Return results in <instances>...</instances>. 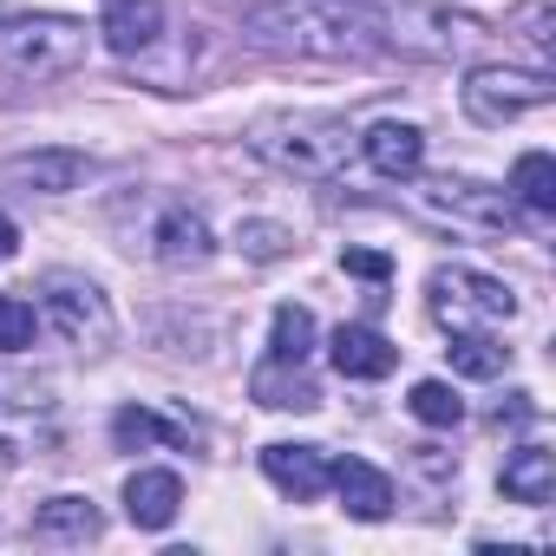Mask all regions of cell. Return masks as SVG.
<instances>
[{
  "mask_svg": "<svg viewBox=\"0 0 556 556\" xmlns=\"http://www.w3.org/2000/svg\"><path fill=\"white\" fill-rule=\"evenodd\" d=\"M34 328H40L34 302H21V295H0V354H21V348H34Z\"/></svg>",
  "mask_w": 556,
  "mask_h": 556,
  "instance_id": "cell-24",
  "label": "cell"
},
{
  "mask_svg": "<svg viewBox=\"0 0 556 556\" xmlns=\"http://www.w3.org/2000/svg\"><path fill=\"white\" fill-rule=\"evenodd\" d=\"M341 268H348V275H367V282H387V275H393V255H380V249H341Z\"/></svg>",
  "mask_w": 556,
  "mask_h": 556,
  "instance_id": "cell-26",
  "label": "cell"
},
{
  "mask_svg": "<svg viewBox=\"0 0 556 556\" xmlns=\"http://www.w3.org/2000/svg\"><path fill=\"white\" fill-rule=\"evenodd\" d=\"M510 203H523L530 216H556V157L549 151H523L510 164Z\"/></svg>",
  "mask_w": 556,
  "mask_h": 556,
  "instance_id": "cell-19",
  "label": "cell"
},
{
  "mask_svg": "<svg viewBox=\"0 0 556 556\" xmlns=\"http://www.w3.org/2000/svg\"><path fill=\"white\" fill-rule=\"evenodd\" d=\"M105 47L118 60H138L164 40V0H105V21H99Z\"/></svg>",
  "mask_w": 556,
  "mask_h": 556,
  "instance_id": "cell-11",
  "label": "cell"
},
{
  "mask_svg": "<svg viewBox=\"0 0 556 556\" xmlns=\"http://www.w3.org/2000/svg\"><path fill=\"white\" fill-rule=\"evenodd\" d=\"M242 40L289 60H374L387 53V21L361 0H262L242 14Z\"/></svg>",
  "mask_w": 556,
  "mask_h": 556,
  "instance_id": "cell-1",
  "label": "cell"
},
{
  "mask_svg": "<svg viewBox=\"0 0 556 556\" xmlns=\"http://www.w3.org/2000/svg\"><path fill=\"white\" fill-rule=\"evenodd\" d=\"M86 60V27L66 14L0 8V73L8 79H60Z\"/></svg>",
  "mask_w": 556,
  "mask_h": 556,
  "instance_id": "cell-2",
  "label": "cell"
},
{
  "mask_svg": "<svg viewBox=\"0 0 556 556\" xmlns=\"http://www.w3.org/2000/svg\"><path fill=\"white\" fill-rule=\"evenodd\" d=\"M497 484H504L510 504H549V497H556V452H549V445H523V452H510Z\"/></svg>",
  "mask_w": 556,
  "mask_h": 556,
  "instance_id": "cell-17",
  "label": "cell"
},
{
  "mask_svg": "<svg viewBox=\"0 0 556 556\" xmlns=\"http://www.w3.org/2000/svg\"><path fill=\"white\" fill-rule=\"evenodd\" d=\"M112 439L131 452V445H197V432L190 426H177V419H157V413H144V406H125L118 419H112Z\"/></svg>",
  "mask_w": 556,
  "mask_h": 556,
  "instance_id": "cell-22",
  "label": "cell"
},
{
  "mask_svg": "<svg viewBox=\"0 0 556 556\" xmlns=\"http://www.w3.org/2000/svg\"><path fill=\"white\" fill-rule=\"evenodd\" d=\"M249 393H255L262 406H275V413H315V406H321V387H315V380H308L302 367H282V361L255 367Z\"/></svg>",
  "mask_w": 556,
  "mask_h": 556,
  "instance_id": "cell-18",
  "label": "cell"
},
{
  "mask_svg": "<svg viewBox=\"0 0 556 556\" xmlns=\"http://www.w3.org/2000/svg\"><path fill=\"white\" fill-rule=\"evenodd\" d=\"M328 484L341 491L348 517H361V523L393 517V484H387V471H374L367 458H334V465H328Z\"/></svg>",
  "mask_w": 556,
  "mask_h": 556,
  "instance_id": "cell-13",
  "label": "cell"
},
{
  "mask_svg": "<svg viewBox=\"0 0 556 556\" xmlns=\"http://www.w3.org/2000/svg\"><path fill=\"white\" fill-rule=\"evenodd\" d=\"M426 203L452 223H478V229H517V203L510 190H491L478 177H432L426 184Z\"/></svg>",
  "mask_w": 556,
  "mask_h": 556,
  "instance_id": "cell-7",
  "label": "cell"
},
{
  "mask_svg": "<svg viewBox=\"0 0 556 556\" xmlns=\"http://www.w3.org/2000/svg\"><path fill=\"white\" fill-rule=\"evenodd\" d=\"M361 151H367V164L380 170V177H393V184H413L419 170H426V131L419 125H400V118H380L367 138H354Z\"/></svg>",
  "mask_w": 556,
  "mask_h": 556,
  "instance_id": "cell-10",
  "label": "cell"
},
{
  "mask_svg": "<svg viewBox=\"0 0 556 556\" xmlns=\"http://www.w3.org/2000/svg\"><path fill=\"white\" fill-rule=\"evenodd\" d=\"M334 367H341V380H387L400 367V348L380 328H341L334 334Z\"/></svg>",
  "mask_w": 556,
  "mask_h": 556,
  "instance_id": "cell-16",
  "label": "cell"
},
{
  "mask_svg": "<svg viewBox=\"0 0 556 556\" xmlns=\"http://www.w3.org/2000/svg\"><path fill=\"white\" fill-rule=\"evenodd\" d=\"M14 249H21V229H14L8 216H0V262H14Z\"/></svg>",
  "mask_w": 556,
  "mask_h": 556,
  "instance_id": "cell-27",
  "label": "cell"
},
{
  "mask_svg": "<svg viewBox=\"0 0 556 556\" xmlns=\"http://www.w3.org/2000/svg\"><path fill=\"white\" fill-rule=\"evenodd\" d=\"M0 184L21 190V197H66L86 184V157L79 151H27L0 164Z\"/></svg>",
  "mask_w": 556,
  "mask_h": 556,
  "instance_id": "cell-9",
  "label": "cell"
},
{
  "mask_svg": "<svg viewBox=\"0 0 556 556\" xmlns=\"http://www.w3.org/2000/svg\"><path fill=\"white\" fill-rule=\"evenodd\" d=\"M426 295H432V315L445 328H491V321H510L517 315L510 282H497V275H484V268H465V262L432 268Z\"/></svg>",
  "mask_w": 556,
  "mask_h": 556,
  "instance_id": "cell-5",
  "label": "cell"
},
{
  "mask_svg": "<svg viewBox=\"0 0 556 556\" xmlns=\"http://www.w3.org/2000/svg\"><path fill=\"white\" fill-rule=\"evenodd\" d=\"M249 144H255L275 170L315 177V184L341 177L348 157H354V131H348L341 118H275V125H255Z\"/></svg>",
  "mask_w": 556,
  "mask_h": 556,
  "instance_id": "cell-3",
  "label": "cell"
},
{
  "mask_svg": "<svg viewBox=\"0 0 556 556\" xmlns=\"http://www.w3.org/2000/svg\"><path fill=\"white\" fill-rule=\"evenodd\" d=\"M308 354H315V315L302 302H282V308H275V328H268V361L308 367Z\"/></svg>",
  "mask_w": 556,
  "mask_h": 556,
  "instance_id": "cell-21",
  "label": "cell"
},
{
  "mask_svg": "<svg viewBox=\"0 0 556 556\" xmlns=\"http://www.w3.org/2000/svg\"><path fill=\"white\" fill-rule=\"evenodd\" d=\"M34 536L40 543H99L105 536V510L92 497H47L34 510Z\"/></svg>",
  "mask_w": 556,
  "mask_h": 556,
  "instance_id": "cell-15",
  "label": "cell"
},
{
  "mask_svg": "<svg viewBox=\"0 0 556 556\" xmlns=\"http://www.w3.org/2000/svg\"><path fill=\"white\" fill-rule=\"evenodd\" d=\"M177 510H184L177 471H131V478H125V517H131L138 530H170Z\"/></svg>",
  "mask_w": 556,
  "mask_h": 556,
  "instance_id": "cell-14",
  "label": "cell"
},
{
  "mask_svg": "<svg viewBox=\"0 0 556 556\" xmlns=\"http://www.w3.org/2000/svg\"><path fill=\"white\" fill-rule=\"evenodd\" d=\"M406 406H413V419H426V426H458V419H465V400H458L445 380H419Z\"/></svg>",
  "mask_w": 556,
  "mask_h": 556,
  "instance_id": "cell-23",
  "label": "cell"
},
{
  "mask_svg": "<svg viewBox=\"0 0 556 556\" xmlns=\"http://www.w3.org/2000/svg\"><path fill=\"white\" fill-rule=\"evenodd\" d=\"M262 478L275 491H289L295 504H315L328 491V458L321 445H262Z\"/></svg>",
  "mask_w": 556,
  "mask_h": 556,
  "instance_id": "cell-12",
  "label": "cell"
},
{
  "mask_svg": "<svg viewBox=\"0 0 556 556\" xmlns=\"http://www.w3.org/2000/svg\"><path fill=\"white\" fill-rule=\"evenodd\" d=\"M236 242H242V255H255V262H282V255L295 249V236H289L282 223H242Z\"/></svg>",
  "mask_w": 556,
  "mask_h": 556,
  "instance_id": "cell-25",
  "label": "cell"
},
{
  "mask_svg": "<svg viewBox=\"0 0 556 556\" xmlns=\"http://www.w3.org/2000/svg\"><path fill=\"white\" fill-rule=\"evenodd\" d=\"M144 242H151V255L164 262V268H203L210 262V249H216V236H210V223H203V210H190V203H157V216H151V229H144Z\"/></svg>",
  "mask_w": 556,
  "mask_h": 556,
  "instance_id": "cell-8",
  "label": "cell"
},
{
  "mask_svg": "<svg viewBox=\"0 0 556 556\" xmlns=\"http://www.w3.org/2000/svg\"><path fill=\"white\" fill-rule=\"evenodd\" d=\"M452 374H465V380H497L504 367H510V348L504 341H491L484 328H452Z\"/></svg>",
  "mask_w": 556,
  "mask_h": 556,
  "instance_id": "cell-20",
  "label": "cell"
},
{
  "mask_svg": "<svg viewBox=\"0 0 556 556\" xmlns=\"http://www.w3.org/2000/svg\"><path fill=\"white\" fill-rule=\"evenodd\" d=\"M40 315H47V328H53L66 348H79V354H105L112 334H118L105 289L86 282V275H73V268H53L47 282H40Z\"/></svg>",
  "mask_w": 556,
  "mask_h": 556,
  "instance_id": "cell-4",
  "label": "cell"
},
{
  "mask_svg": "<svg viewBox=\"0 0 556 556\" xmlns=\"http://www.w3.org/2000/svg\"><path fill=\"white\" fill-rule=\"evenodd\" d=\"M556 99V86L543 73H517V66H471L465 73V118L471 125H517L523 112H543Z\"/></svg>",
  "mask_w": 556,
  "mask_h": 556,
  "instance_id": "cell-6",
  "label": "cell"
}]
</instances>
